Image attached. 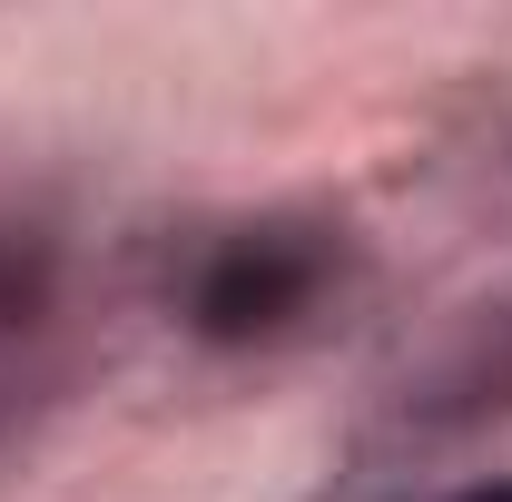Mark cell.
Here are the masks:
<instances>
[{
    "label": "cell",
    "mask_w": 512,
    "mask_h": 502,
    "mask_svg": "<svg viewBox=\"0 0 512 502\" xmlns=\"http://www.w3.org/2000/svg\"><path fill=\"white\" fill-rule=\"evenodd\" d=\"M444 502H512V483H463V493H444Z\"/></svg>",
    "instance_id": "cell-4"
},
{
    "label": "cell",
    "mask_w": 512,
    "mask_h": 502,
    "mask_svg": "<svg viewBox=\"0 0 512 502\" xmlns=\"http://www.w3.org/2000/svg\"><path fill=\"white\" fill-rule=\"evenodd\" d=\"M335 276H345L335 227H316V217H256V227H227L197 256L178 315H188L197 345H276V335H296L325 306Z\"/></svg>",
    "instance_id": "cell-1"
},
{
    "label": "cell",
    "mask_w": 512,
    "mask_h": 502,
    "mask_svg": "<svg viewBox=\"0 0 512 502\" xmlns=\"http://www.w3.org/2000/svg\"><path fill=\"white\" fill-rule=\"evenodd\" d=\"M493 414H512V306H483L434 355V375L404 384V434H473Z\"/></svg>",
    "instance_id": "cell-2"
},
{
    "label": "cell",
    "mask_w": 512,
    "mask_h": 502,
    "mask_svg": "<svg viewBox=\"0 0 512 502\" xmlns=\"http://www.w3.org/2000/svg\"><path fill=\"white\" fill-rule=\"evenodd\" d=\"M60 286V247L40 227H0V335H30Z\"/></svg>",
    "instance_id": "cell-3"
}]
</instances>
